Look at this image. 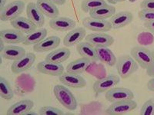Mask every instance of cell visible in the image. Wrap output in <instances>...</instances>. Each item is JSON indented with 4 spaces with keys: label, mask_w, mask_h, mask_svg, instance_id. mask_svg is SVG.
Listing matches in <instances>:
<instances>
[{
    "label": "cell",
    "mask_w": 154,
    "mask_h": 115,
    "mask_svg": "<svg viewBox=\"0 0 154 115\" xmlns=\"http://www.w3.org/2000/svg\"><path fill=\"white\" fill-rule=\"evenodd\" d=\"M53 94L57 101L66 109L69 111H74L77 108L78 102L76 98L65 85L57 84L54 86Z\"/></svg>",
    "instance_id": "6da1fadb"
},
{
    "label": "cell",
    "mask_w": 154,
    "mask_h": 115,
    "mask_svg": "<svg viewBox=\"0 0 154 115\" xmlns=\"http://www.w3.org/2000/svg\"><path fill=\"white\" fill-rule=\"evenodd\" d=\"M116 69L118 75L123 79L128 78L138 70V63L131 55H122L116 61Z\"/></svg>",
    "instance_id": "7a4b0ae2"
},
{
    "label": "cell",
    "mask_w": 154,
    "mask_h": 115,
    "mask_svg": "<svg viewBox=\"0 0 154 115\" xmlns=\"http://www.w3.org/2000/svg\"><path fill=\"white\" fill-rule=\"evenodd\" d=\"M25 2L21 0H16L7 4L0 10V19L3 22L12 21L20 16L25 9Z\"/></svg>",
    "instance_id": "3957f363"
},
{
    "label": "cell",
    "mask_w": 154,
    "mask_h": 115,
    "mask_svg": "<svg viewBox=\"0 0 154 115\" xmlns=\"http://www.w3.org/2000/svg\"><path fill=\"white\" fill-rule=\"evenodd\" d=\"M131 56L143 69H146L154 61L152 52L143 46L133 47L131 49Z\"/></svg>",
    "instance_id": "277c9868"
},
{
    "label": "cell",
    "mask_w": 154,
    "mask_h": 115,
    "mask_svg": "<svg viewBox=\"0 0 154 115\" xmlns=\"http://www.w3.org/2000/svg\"><path fill=\"white\" fill-rule=\"evenodd\" d=\"M105 98L112 104L118 101L133 100L134 94L131 90L126 87H114L105 93Z\"/></svg>",
    "instance_id": "5b68a950"
},
{
    "label": "cell",
    "mask_w": 154,
    "mask_h": 115,
    "mask_svg": "<svg viewBox=\"0 0 154 115\" xmlns=\"http://www.w3.org/2000/svg\"><path fill=\"white\" fill-rule=\"evenodd\" d=\"M120 82L119 77L116 75H109L101 79L96 81L93 86V89L96 94L106 93L112 87H116Z\"/></svg>",
    "instance_id": "8992f818"
},
{
    "label": "cell",
    "mask_w": 154,
    "mask_h": 115,
    "mask_svg": "<svg viewBox=\"0 0 154 115\" xmlns=\"http://www.w3.org/2000/svg\"><path fill=\"white\" fill-rule=\"evenodd\" d=\"M82 22L85 28L96 32H106L112 28L111 22L107 19H95L89 16L83 19Z\"/></svg>",
    "instance_id": "52a82bcc"
},
{
    "label": "cell",
    "mask_w": 154,
    "mask_h": 115,
    "mask_svg": "<svg viewBox=\"0 0 154 115\" xmlns=\"http://www.w3.org/2000/svg\"><path fill=\"white\" fill-rule=\"evenodd\" d=\"M137 107V104L133 100H127L112 103L106 111V114L109 115H119L133 111Z\"/></svg>",
    "instance_id": "ba28073f"
},
{
    "label": "cell",
    "mask_w": 154,
    "mask_h": 115,
    "mask_svg": "<svg viewBox=\"0 0 154 115\" xmlns=\"http://www.w3.org/2000/svg\"><path fill=\"white\" fill-rule=\"evenodd\" d=\"M36 56L34 53L26 52L19 59L13 61L11 66V70L14 74H20L29 69L35 62Z\"/></svg>",
    "instance_id": "9c48e42d"
},
{
    "label": "cell",
    "mask_w": 154,
    "mask_h": 115,
    "mask_svg": "<svg viewBox=\"0 0 154 115\" xmlns=\"http://www.w3.org/2000/svg\"><path fill=\"white\" fill-rule=\"evenodd\" d=\"M59 80L62 84L72 88H82L86 85V81L80 75L63 72L59 76Z\"/></svg>",
    "instance_id": "30bf717a"
},
{
    "label": "cell",
    "mask_w": 154,
    "mask_h": 115,
    "mask_svg": "<svg viewBox=\"0 0 154 115\" xmlns=\"http://www.w3.org/2000/svg\"><path fill=\"white\" fill-rule=\"evenodd\" d=\"M86 42L93 45L94 47H109L114 43V38L106 32H95L86 35Z\"/></svg>",
    "instance_id": "8fae6325"
},
{
    "label": "cell",
    "mask_w": 154,
    "mask_h": 115,
    "mask_svg": "<svg viewBox=\"0 0 154 115\" xmlns=\"http://www.w3.org/2000/svg\"><path fill=\"white\" fill-rule=\"evenodd\" d=\"M86 36V31L83 27H77L71 31H69L68 33L63 38V44L67 48L78 45L82 42Z\"/></svg>",
    "instance_id": "7c38bea8"
},
{
    "label": "cell",
    "mask_w": 154,
    "mask_h": 115,
    "mask_svg": "<svg viewBox=\"0 0 154 115\" xmlns=\"http://www.w3.org/2000/svg\"><path fill=\"white\" fill-rule=\"evenodd\" d=\"M37 71L44 75L51 76H60L64 72V67L62 64L42 61L37 64Z\"/></svg>",
    "instance_id": "4fadbf2b"
},
{
    "label": "cell",
    "mask_w": 154,
    "mask_h": 115,
    "mask_svg": "<svg viewBox=\"0 0 154 115\" xmlns=\"http://www.w3.org/2000/svg\"><path fill=\"white\" fill-rule=\"evenodd\" d=\"M49 26L59 31H68L75 28L76 23L73 19L67 17H56L51 19Z\"/></svg>",
    "instance_id": "5bb4252c"
},
{
    "label": "cell",
    "mask_w": 154,
    "mask_h": 115,
    "mask_svg": "<svg viewBox=\"0 0 154 115\" xmlns=\"http://www.w3.org/2000/svg\"><path fill=\"white\" fill-rule=\"evenodd\" d=\"M27 18L38 28H42L45 24V16L35 2H29L26 6Z\"/></svg>",
    "instance_id": "9a60e30c"
},
{
    "label": "cell",
    "mask_w": 154,
    "mask_h": 115,
    "mask_svg": "<svg viewBox=\"0 0 154 115\" xmlns=\"http://www.w3.org/2000/svg\"><path fill=\"white\" fill-rule=\"evenodd\" d=\"M34 102L32 100L24 99L13 104L7 111L8 115H26L33 108Z\"/></svg>",
    "instance_id": "2e32d148"
},
{
    "label": "cell",
    "mask_w": 154,
    "mask_h": 115,
    "mask_svg": "<svg viewBox=\"0 0 154 115\" xmlns=\"http://www.w3.org/2000/svg\"><path fill=\"white\" fill-rule=\"evenodd\" d=\"M97 61H100L107 66L112 67L116 64L117 58L112 51L108 47H95Z\"/></svg>",
    "instance_id": "e0dca14e"
},
{
    "label": "cell",
    "mask_w": 154,
    "mask_h": 115,
    "mask_svg": "<svg viewBox=\"0 0 154 115\" xmlns=\"http://www.w3.org/2000/svg\"><path fill=\"white\" fill-rule=\"evenodd\" d=\"M133 15L130 12H119L111 17L109 22L114 29H119L133 22Z\"/></svg>",
    "instance_id": "ac0fdd59"
},
{
    "label": "cell",
    "mask_w": 154,
    "mask_h": 115,
    "mask_svg": "<svg viewBox=\"0 0 154 115\" xmlns=\"http://www.w3.org/2000/svg\"><path fill=\"white\" fill-rule=\"evenodd\" d=\"M60 42H61V39L60 37L55 36V35L46 37L39 43L35 44V46H33V50L36 52H49V51L56 49L60 46Z\"/></svg>",
    "instance_id": "d6986e66"
},
{
    "label": "cell",
    "mask_w": 154,
    "mask_h": 115,
    "mask_svg": "<svg viewBox=\"0 0 154 115\" xmlns=\"http://www.w3.org/2000/svg\"><path fill=\"white\" fill-rule=\"evenodd\" d=\"M0 38L3 39L5 43L13 44L23 43L26 35L22 31L16 29H5L0 31Z\"/></svg>",
    "instance_id": "ffe728a7"
},
{
    "label": "cell",
    "mask_w": 154,
    "mask_h": 115,
    "mask_svg": "<svg viewBox=\"0 0 154 115\" xmlns=\"http://www.w3.org/2000/svg\"><path fill=\"white\" fill-rule=\"evenodd\" d=\"M11 25L14 28L26 35L32 32L38 28L30 19H29L28 18L23 17V16H19L16 19L12 20Z\"/></svg>",
    "instance_id": "44dd1931"
},
{
    "label": "cell",
    "mask_w": 154,
    "mask_h": 115,
    "mask_svg": "<svg viewBox=\"0 0 154 115\" xmlns=\"http://www.w3.org/2000/svg\"><path fill=\"white\" fill-rule=\"evenodd\" d=\"M92 61L86 58H80L71 61L66 66V72L69 73L81 75L86 71L88 67L92 64Z\"/></svg>",
    "instance_id": "7402d4cb"
},
{
    "label": "cell",
    "mask_w": 154,
    "mask_h": 115,
    "mask_svg": "<svg viewBox=\"0 0 154 115\" xmlns=\"http://www.w3.org/2000/svg\"><path fill=\"white\" fill-rule=\"evenodd\" d=\"M36 4L42 14L49 19L56 18L60 15V10L55 3L50 0H37Z\"/></svg>",
    "instance_id": "603a6c76"
},
{
    "label": "cell",
    "mask_w": 154,
    "mask_h": 115,
    "mask_svg": "<svg viewBox=\"0 0 154 115\" xmlns=\"http://www.w3.org/2000/svg\"><path fill=\"white\" fill-rule=\"evenodd\" d=\"M71 55V52L67 47L60 48L53 50L46 55L45 60L51 62L62 64L66 61Z\"/></svg>",
    "instance_id": "cb8c5ba5"
},
{
    "label": "cell",
    "mask_w": 154,
    "mask_h": 115,
    "mask_svg": "<svg viewBox=\"0 0 154 115\" xmlns=\"http://www.w3.org/2000/svg\"><path fill=\"white\" fill-rule=\"evenodd\" d=\"M0 53L2 57L5 59L16 61L26 54V52L23 47L9 45V46H5V49Z\"/></svg>",
    "instance_id": "d4e9b609"
},
{
    "label": "cell",
    "mask_w": 154,
    "mask_h": 115,
    "mask_svg": "<svg viewBox=\"0 0 154 115\" xmlns=\"http://www.w3.org/2000/svg\"><path fill=\"white\" fill-rule=\"evenodd\" d=\"M77 52L79 53L82 57L89 58L93 63L97 61V58H96V48L87 42H79L78 45H76Z\"/></svg>",
    "instance_id": "484cf974"
},
{
    "label": "cell",
    "mask_w": 154,
    "mask_h": 115,
    "mask_svg": "<svg viewBox=\"0 0 154 115\" xmlns=\"http://www.w3.org/2000/svg\"><path fill=\"white\" fill-rule=\"evenodd\" d=\"M47 36V30L44 28H39L35 29L32 32L27 34L23 44L25 46H35L42 41Z\"/></svg>",
    "instance_id": "4316f807"
},
{
    "label": "cell",
    "mask_w": 154,
    "mask_h": 115,
    "mask_svg": "<svg viewBox=\"0 0 154 115\" xmlns=\"http://www.w3.org/2000/svg\"><path fill=\"white\" fill-rule=\"evenodd\" d=\"M90 17L100 19H107L116 14V8L111 5H103L101 7L89 12Z\"/></svg>",
    "instance_id": "83f0119b"
},
{
    "label": "cell",
    "mask_w": 154,
    "mask_h": 115,
    "mask_svg": "<svg viewBox=\"0 0 154 115\" xmlns=\"http://www.w3.org/2000/svg\"><path fill=\"white\" fill-rule=\"evenodd\" d=\"M0 96L6 100H11L14 96L10 84L2 76L0 77Z\"/></svg>",
    "instance_id": "f1b7e54d"
},
{
    "label": "cell",
    "mask_w": 154,
    "mask_h": 115,
    "mask_svg": "<svg viewBox=\"0 0 154 115\" xmlns=\"http://www.w3.org/2000/svg\"><path fill=\"white\" fill-rule=\"evenodd\" d=\"M106 4V0H82L81 9L84 12H89Z\"/></svg>",
    "instance_id": "f546056e"
},
{
    "label": "cell",
    "mask_w": 154,
    "mask_h": 115,
    "mask_svg": "<svg viewBox=\"0 0 154 115\" xmlns=\"http://www.w3.org/2000/svg\"><path fill=\"white\" fill-rule=\"evenodd\" d=\"M38 114L40 115H63V111L59 108L52 106H44L39 108Z\"/></svg>",
    "instance_id": "4dcf8cb0"
},
{
    "label": "cell",
    "mask_w": 154,
    "mask_h": 115,
    "mask_svg": "<svg viewBox=\"0 0 154 115\" xmlns=\"http://www.w3.org/2000/svg\"><path fill=\"white\" fill-rule=\"evenodd\" d=\"M140 115H154V99L148 100L143 105L140 111Z\"/></svg>",
    "instance_id": "1f68e13d"
},
{
    "label": "cell",
    "mask_w": 154,
    "mask_h": 115,
    "mask_svg": "<svg viewBox=\"0 0 154 115\" xmlns=\"http://www.w3.org/2000/svg\"><path fill=\"white\" fill-rule=\"evenodd\" d=\"M139 18L142 21L152 22L154 21V10H147V9H141L138 13Z\"/></svg>",
    "instance_id": "d6a6232c"
},
{
    "label": "cell",
    "mask_w": 154,
    "mask_h": 115,
    "mask_svg": "<svg viewBox=\"0 0 154 115\" xmlns=\"http://www.w3.org/2000/svg\"><path fill=\"white\" fill-rule=\"evenodd\" d=\"M141 9L154 10V0H143L140 3Z\"/></svg>",
    "instance_id": "836d02e7"
},
{
    "label": "cell",
    "mask_w": 154,
    "mask_h": 115,
    "mask_svg": "<svg viewBox=\"0 0 154 115\" xmlns=\"http://www.w3.org/2000/svg\"><path fill=\"white\" fill-rule=\"evenodd\" d=\"M146 74L148 76L154 78V61L146 68Z\"/></svg>",
    "instance_id": "e575fe53"
},
{
    "label": "cell",
    "mask_w": 154,
    "mask_h": 115,
    "mask_svg": "<svg viewBox=\"0 0 154 115\" xmlns=\"http://www.w3.org/2000/svg\"><path fill=\"white\" fill-rule=\"evenodd\" d=\"M145 27L149 31H151L152 33L154 34V21L146 22H145Z\"/></svg>",
    "instance_id": "d590c367"
},
{
    "label": "cell",
    "mask_w": 154,
    "mask_h": 115,
    "mask_svg": "<svg viewBox=\"0 0 154 115\" xmlns=\"http://www.w3.org/2000/svg\"><path fill=\"white\" fill-rule=\"evenodd\" d=\"M147 88L150 91L154 92V78H152L149 81L147 82Z\"/></svg>",
    "instance_id": "8d00e7d4"
},
{
    "label": "cell",
    "mask_w": 154,
    "mask_h": 115,
    "mask_svg": "<svg viewBox=\"0 0 154 115\" xmlns=\"http://www.w3.org/2000/svg\"><path fill=\"white\" fill-rule=\"evenodd\" d=\"M50 1L57 5H63L66 3V0H50Z\"/></svg>",
    "instance_id": "74e56055"
},
{
    "label": "cell",
    "mask_w": 154,
    "mask_h": 115,
    "mask_svg": "<svg viewBox=\"0 0 154 115\" xmlns=\"http://www.w3.org/2000/svg\"><path fill=\"white\" fill-rule=\"evenodd\" d=\"M5 42H4L3 39L0 38V52H2L4 49H5Z\"/></svg>",
    "instance_id": "f35d334b"
},
{
    "label": "cell",
    "mask_w": 154,
    "mask_h": 115,
    "mask_svg": "<svg viewBox=\"0 0 154 115\" xmlns=\"http://www.w3.org/2000/svg\"><path fill=\"white\" fill-rule=\"evenodd\" d=\"M6 2H7V0H0V10L3 9L6 5Z\"/></svg>",
    "instance_id": "ab89813d"
},
{
    "label": "cell",
    "mask_w": 154,
    "mask_h": 115,
    "mask_svg": "<svg viewBox=\"0 0 154 115\" xmlns=\"http://www.w3.org/2000/svg\"><path fill=\"white\" fill-rule=\"evenodd\" d=\"M107 2H109L111 5H116V4L117 3V1L116 0H106Z\"/></svg>",
    "instance_id": "60d3db41"
},
{
    "label": "cell",
    "mask_w": 154,
    "mask_h": 115,
    "mask_svg": "<svg viewBox=\"0 0 154 115\" xmlns=\"http://www.w3.org/2000/svg\"><path fill=\"white\" fill-rule=\"evenodd\" d=\"M117 1V2H124V1H126V0H116Z\"/></svg>",
    "instance_id": "b9f144b4"
},
{
    "label": "cell",
    "mask_w": 154,
    "mask_h": 115,
    "mask_svg": "<svg viewBox=\"0 0 154 115\" xmlns=\"http://www.w3.org/2000/svg\"><path fill=\"white\" fill-rule=\"evenodd\" d=\"M152 56H153V58H154V50L152 51Z\"/></svg>",
    "instance_id": "7bdbcfd3"
},
{
    "label": "cell",
    "mask_w": 154,
    "mask_h": 115,
    "mask_svg": "<svg viewBox=\"0 0 154 115\" xmlns=\"http://www.w3.org/2000/svg\"><path fill=\"white\" fill-rule=\"evenodd\" d=\"M153 99H154V98H153Z\"/></svg>",
    "instance_id": "ee69618b"
}]
</instances>
